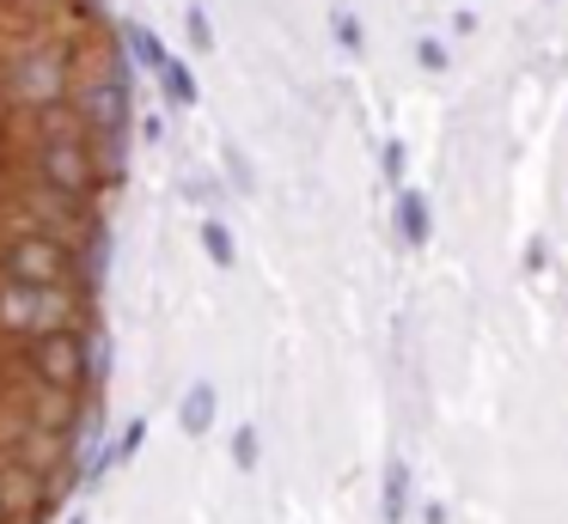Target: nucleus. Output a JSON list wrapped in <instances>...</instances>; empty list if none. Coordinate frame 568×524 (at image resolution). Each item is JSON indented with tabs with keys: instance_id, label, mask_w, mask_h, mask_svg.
Masks as SVG:
<instances>
[{
	"instance_id": "1",
	"label": "nucleus",
	"mask_w": 568,
	"mask_h": 524,
	"mask_svg": "<svg viewBox=\"0 0 568 524\" xmlns=\"http://www.w3.org/2000/svg\"><path fill=\"white\" fill-rule=\"evenodd\" d=\"M80 55L87 49L62 31L43 37H13L0 49V110H55L74 97Z\"/></svg>"
},
{
	"instance_id": "2",
	"label": "nucleus",
	"mask_w": 568,
	"mask_h": 524,
	"mask_svg": "<svg viewBox=\"0 0 568 524\" xmlns=\"http://www.w3.org/2000/svg\"><path fill=\"white\" fill-rule=\"evenodd\" d=\"M0 202L19 232H43V238L80 244V250H104V202L99 195H68L43 183L38 171H7L0 177Z\"/></svg>"
},
{
	"instance_id": "3",
	"label": "nucleus",
	"mask_w": 568,
	"mask_h": 524,
	"mask_svg": "<svg viewBox=\"0 0 568 524\" xmlns=\"http://www.w3.org/2000/svg\"><path fill=\"white\" fill-rule=\"evenodd\" d=\"M99 256L104 250H80V244L43 238V232H7L0 238V280L19 287H99Z\"/></svg>"
},
{
	"instance_id": "4",
	"label": "nucleus",
	"mask_w": 568,
	"mask_h": 524,
	"mask_svg": "<svg viewBox=\"0 0 568 524\" xmlns=\"http://www.w3.org/2000/svg\"><path fill=\"white\" fill-rule=\"evenodd\" d=\"M99 311H92L87 287H19V280H0V336L7 341H38L55 336V329H92Z\"/></svg>"
},
{
	"instance_id": "5",
	"label": "nucleus",
	"mask_w": 568,
	"mask_h": 524,
	"mask_svg": "<svg viewBox=\"0 0 568 524\" xmlns=\"http://www.w3.org/2000/svg\"><path fill=\"white\" fill-rule=\"evenodd\" d=\"M19 366L31 378H43L50 390L92 397V384L104 378V336L92 341V329H55V336L19 341Z\"/></svg>"
},
{
	"instance_id": "6",
	"label": "nucleus",
	"mask_w": 568,
	"mask_h": 524,
	"mask_svg": "<svg viewBox=\"0 0 568 524\" xmlns=\"http://www.w3.org/2000/svg\"><path fill=\"white\" fill-rule=\"evenodd\" d=\"M68 104L80 110L92 134H129L135 122V92H129V61L116 49H92L80 55V80H74V97Z\"/></svg>"
},
{
	"instance_id": "7",
	"label": "nucleus",
	"mask_w": 568,
	"mask_h": 524,
	"mask_svg": "<svg viewBox=\"0 0 568 524\" xmlns=\"http://www.w3.org/2000/svg\"><path fill=\"white\" fill-rule=\"evenodd\" d=\"M397 238H404L409 250H422V244L434 238V214H428V195L422 189H397Z\"/></svg>"
},
{
	"instance_id": "8",
	"label": "nucleus",
	"mask_w": 568,
	"mask_h": 524,
	"mask_svg": "<svg viewBox=\"0 0 568 524\" xmlns=\"http://www.w3.org/2000/svg\"><path fill=\"white\" fill-rule=\"evenodd\" d=\"M379 500H385V524H404L409 518V463L404 458H392L385 463V487H379Z\"/></svg>"
},
{
	"instance_id": "9",
	"label": "nucleus",
	"mask_w": 568,
	"mask_h": 524,
	"mask_svg": "<svg viewBox=\"0 0 568 524\" xmlns=\"http://www.w3.org/2000/svg\"><path fill=\"white\" fill-rule=\"evenodd\" d=\"M214 409H221V402H214V384H190L184 390V402H178V421H184V433H209L214 427Z\"/></svg>"
},
{
	"instance_id": "10",
	"label": "nucleus",
	"mask_w": 568,
	"mask_h": 524,
	"mask_svg": "<svg viewBox=\"0 0 568 524\" xmlns=\"http://www.w3.org/2000/svg\"><path fill=\"white\" fill-rule=\"evenodd\" d=\"M123 43H129V55H135L141 68L153 73V80H160V73H165V61H172V49H165L160 37L148 31V24H129V31H123Z\"/></svg>"
},
{
	"instance_id": "11",
	"label": "nucleus",
	"mask_w": 568,
	"mask_h": 524,
	"mask_svg": "<svg viewBox=\"0 0 568 524\" xmlns=\"http://www.w3.org/2000/svg\"><path fill=\"white\" fill-rule=\"evenodd\" d=\"M160 92H165V104H178V110H190V104L202 97V92H196V73H190L178 55L165 61V73H160Z\"/></svg>"
},
{
	"instance_id": "12",
	"label": "nucleus",
	"mask_w": 568,
	"mask_h": 524,
	"mask_svg": "<svg viewBox=\"0 0 568 524\" xmlns=\"http://www.w3.org/2000/svg\"><path fill=\"white\" fill-rule=\"evenodd\" d=\"M196 238H202V250H209V263H221V268H233V263H239V244H233V232H226L214 214L196 226Z\"/></svg>"
},
{
	"instance_id": "13",
	"label": "nucleus",
	"mask_w": 568,
	"mask_h": 524,
	"mask_svg": "<svg viewBox=\"0 0 568 524\" xmlns=\"http://www.w3.org/2000/svg\"><path fill=\"white\" fill-rule=\"evenodd\" d=\"M331 37L348 49V55H361V49H367V31H361V19H355L348 7H336V12H331Z\"/></svg>"
},
{
	"instance_id": "14",
	"label": "nucleus",
	"mask_w": 568,
	"mask_h": 524,
	"mask_svg": "<svg viewBox=\"0 0 568 524\" xmlns=\"http://www.w3.org/2000/svg\"><path fill=\"white\" fill-rule=\"evenodd\" d=\"M184 37H190V49H196V55H209V49H214V24H209V12H202V7L184 12Z\"/></svg>"
},
{
	"instance_id": "15",
	"label": "nucleus",
	"mask_w": 568,
	"mask_h": 524,
	"mask_svg": "<svg viewBox=\"0 0 568 524\" xmlns=\"http://www.w3.org/2000/svg\"><path fill=\"white\" fill-rule=\"evenodd\" d=\"M257 458H263L257 427H239V433H233V463H239V470H257Z\"/></svg>"
},
{
	"instance_id": "16",
	"label": "nucleus",
	"mask_w": 568,
	"mask_h": 524,
	"mask_svg": "<svg viewBox=\"0 0 568 524\" xmlns=\"http://www.w3.org/2000/svg\"><path fill=\"white\" fill-rule=\"evenodd\" d=\"M416 61H422L428 73H446V68H453V55H446L440 37H416Z\"/></svg>"
},
{
	"instance_id": "17",
	"label": "nucleus",
	"mask_w": 568,
	"mask_h": 524,
	"mask_svg": "<svg viewBox=\"0 0 568 524\" xmlns=\"http://www.w3.org/2000/svg\"><path fill=\"white\" fill-rule=\"evenodd\" d=\"M141 445H148V421H129V427H123V439H116V451H111V463H129Z\"/></svg>"
},
{
	"instance_id": "18",
	"label": "nucleus",
	"mask_w": 568,
	"mask_h": 524,
	"mask_svg": "<svg viewBox=\"0 0 568 524\" xmlns=\"http://www.w3.org/2000/svg\"><path fill=\"white\" fill-rule=\"evenodd\" d=\"M379 158H385V177L404 183V158H409V153H404V141H385V153H379Z\"/></svg>"
},
{
	"instance_id": "19",
	"label": "nucleus",
	"mask_w": 568,
	"mask_h": 524,
	"mask_svg": "<svg viewBox=\"0 0 568 524\" xmlns=\"http://www.w3.org/2000/svg\"><path fill=\"white\" fill-rule=\"evenodd\" d=\"M446 31H453V37H470V31H477V12H470V7L446 12Z\"/></svg>"
},
{
	"instance_id": "20",
	"label": "nucleus",
	"mask_w": 568,
	"mask_h": 524,
	"mask_svg": "<svg viewBox=\"0 0 568 524\" xmlns=\"http://www.w3.org/2000/svg\"><path fill=\"white\" fill-rule=\"evenodd\" d=\"M135 129H141V134H148V141H160V134H165V122H160V116H153V110H148V116H141V122H135Z\"/></svg>"
},
{
	"instance_id": "21",
	"label": "nucleus",
	"mask_w": 568,
	"mask_h": 524,
	"mask_svg": "<svg viewBox=\"0 0 568 524\" xmlns=\"http://www.w3.org/2000/svg\"><path fill=\"white\" fill-rule=\"evenodd\" d=\"M544 256H550V250H544V238H531L526 244V268H544Z\"/></svg>"
},
{
	"instance_id": "22",
	"label": "nucleus",
	"mask_w": 568,
	"mask_h": 524,
	"mask_svg": "<svg viewBox=\"0 0 568 524\" xmlns=\"http://www.w3.org/2000/svg\"><path fill=\"white\" fill-rule=\"evenodd\" d=\"M0 524H13V512H7V506H0Z\"/></svg>"
},
{
	"instance_id": "23",
	"label": "nucleus",
	"mask_w": 568,
	"mask_h": 524,
	"mask_svg": "<svg viewBox=\"0 0 568 524\" xmlns=\"http://www.w3.org/2000/svg\"><path fill=\"white\" fill-rule=\"evenodd\" d=\"M68 524H87V518H68Z\"/></svg>"
},
{
	"instance_id": "24",
	"label": "nucleus",
	"mask_w": 568,
	"mask_h": 524,
	"mask_svg": "<svg viewBox=\"0 0 568 524\" xmlns=\"http://www.w3.org/2000/svg\"><path fill=\"white\" fill-rule=\"evenodd\" d=\"M550 7H556V0H550Z\"/></svg>"
}]
</instances>
